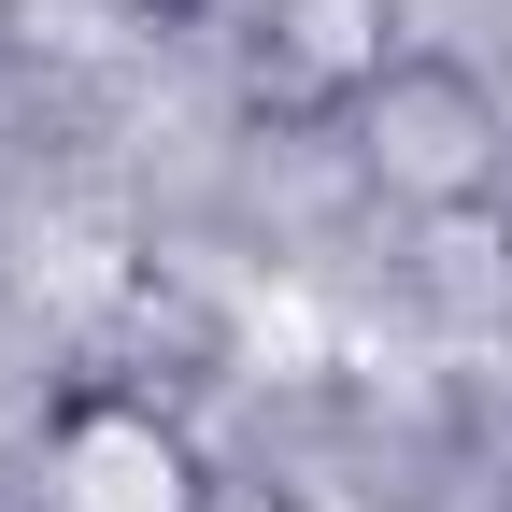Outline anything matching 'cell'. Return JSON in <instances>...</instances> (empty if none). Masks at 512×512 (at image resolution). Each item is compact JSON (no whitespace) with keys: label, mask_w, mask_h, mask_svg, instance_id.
<instances>
[{"label":"cell","mask_w":512,"mask_h":512,"mask_svg":"<svg viewBox=\"0 0 512 512\" xmlns=\"http://www.w3.org/2000/svg\"><path fill=\"white\" fill-rule=\"evenodd\" d=\"M342 157L384 214H413V228H470L512 200V100L470 72V57H441V43H399V72H384L342 128Z\"/></svg>","instance_id":"cell-1"},{"label":"cell","mask_w":512,"mask_h":512,"mask_svg":"<svg viewBox=\"0 0 512 512\" xmlns=\"http://www.w3.org/2000/svg\"><path fill=\"white\" fill-rule=\"evenodd\" d=\"M214 456L185 441L157 384H57L29 427V498L15 512H214Z\"/></svg>","instance_id":"cell-2"},{"label":"cell","mask_w":512,"mask_h":512,"mask_svg":"<svg viewBox=\"0 0 512 512\" xmlns=\"http://www.w3.org/2000/svg\"><path fill=\"white\" fill-rule=\"evenodd\" d=\"M399 72V0H256L242 29V114L256 128H356V100Z\"/></svg>","instance_id":"cell-3"},{"label":"cell","mask_w":512,"mask_h":512,"mask_svg":"<svg viewBox=\"0 0 512 512\" xmlns=\"http://www.w3.org/2000/svg\"><path fill=\"white\" fill-rule=\"evenodd\" d=\"M214 512H313V498H285V484H214Z\"/></svg>","instance_id":"cell-4"},{"label":"cell","mask_w":512,"mask_h":512,"mask_svg":"<svg viewBox=\"0 0 512 512\" xmlns=\"http://www.w3.org/2000/svg\"><path fill=\"white\" fill-rule=\"evenodd\" d=\"M128 15H157V29H185V15H214V0H128Z\"/></svg>","instance_id":"cell-5"}]
</instances>
